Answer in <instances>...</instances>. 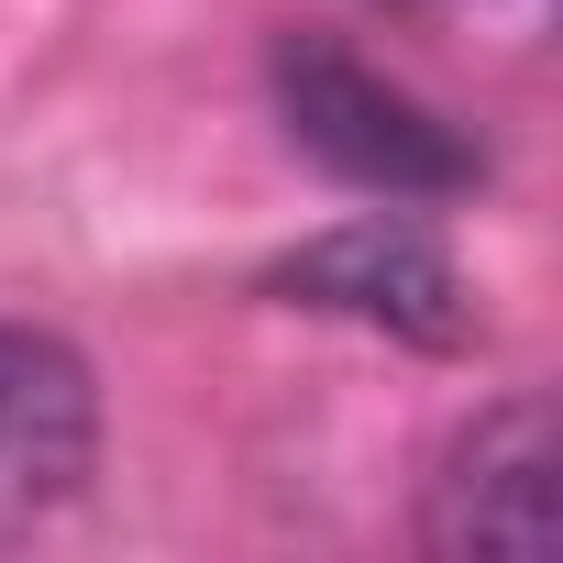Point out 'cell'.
I'll use <instances>...</instances> for the list:
<instances>
[{"instance_id": "1", "label": "cell", "mask_w": 563, "mask_h": 563, "mask_svg": "<svg viewBox=\"0 0 563 563\" xmlns=\"http://www.w3.org/2000/svg\"><path fill=\"white\" fill-rule=\"evenodd\" d=\"M265 89H276L288 144L310 166H332L343 188H376V199H464V188H486V144L464 122H442L420 89H398L387 67H365L354 45H332V34H276Z\"/></svg>"}, {"instance_id": "2", "label": "cell", "mask_w": 563, "mask_h": 563, "mask_svg": "<svg viewBox=\"0 0 563 563\" xmlns=\"http://www.w3.org/2000/svg\"><path fill=\"white\" fill-rule=\"evenodd\" d=\"M254 288L276 310H321V321H365L409 354H464L475 343V288L464 265L409 221V210H365V221H332L310 232L299 254H276Z\"/></svg>"}, {"instance_id": "3", "label": "cell", "mask_w": 563, "mask_h": 563, "mask_svg": "<svg viewBox=\"0 0 563 563\" xmlns=\"http://www.w3.org/2000/svg\"><path fill=\"white\" fill-rule=\"evenodd\" d=\"M552 475H563V431H552V398L519 387L497 409H475L442 464H431V497H420V541L431 552H552L563 508H552Z\"/></svg>"}, {"instance_id": "4", "label": "cell", "mask_w": 563, "mask_h": 563, "mask_svg": "<svg viewBox=\"0 0 563 563\" xmlns=\"http://www.w3.org/2000/svg\"><path fill=\"white\" fill-rule=\"evenodd\" d=\"M100 464V376L67 332L0 321V530L56 519Z\"/></svg>"}, {"instance_id": "5", "label": "cell", "mask_w": 563, "mask_h": 563, "mask_svg": "<svg viewBox=\"0 0 563 563\" xmlns=\"http://www.w3.org/2000/svg\"><path fill=\"white\" fill-rule=\"evenodd\" d=\"M398 12H420V23H475V34H541L552 0H398Z\"/></svg>"}]
</instances>
